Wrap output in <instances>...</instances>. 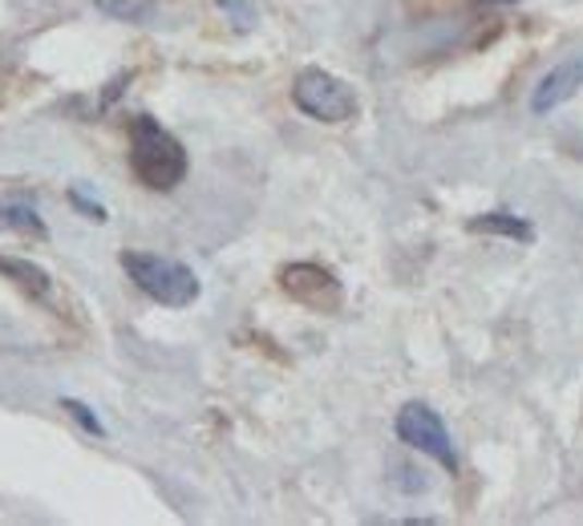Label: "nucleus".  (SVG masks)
<instances>
[{
	"mask_svg": "<svg viewBox=\"0 0 583 526\" xmlns=\"http://www.w3.org/2000/svg\"><path fill=\"white\" fill-rule=\"evenodd\" d=\"M280 288L296 304L313 308V313H337L341 308V284L320 264H292V268H284L280 271Z\"/></svg>",
	"mask_w": 583,
	"mask_h": 526,
	"instance_id": "5",
	"label": "nucleus"
},
{
	"mask_svg": "<svg viewBox=\"0 0 583 526\" xmlns=\"http://www.w3.org/2000/svg\"><path fill=\"white\" fill-rule=\"evenodd\" d=\"M65 409H70L73 417H77V421H82V426H86L89 433H94V438H101V433H106V429H101V421L86 409V405H82V401H65Z\"/></svg>",
	"mask_w": 583,
	"mask_h": 526,
	"instance_id": "11",
	"label": "nucleus"
},
{
	"mask_svg": "<svg viewBox=\"0 0 583 526\" xmlns=\"http://www.w3.org/2000/svg\"><path fill=\"white\" fill-rule=\"evenodd\" d=\"M122 268L138 284V292L162 304V308H186L199 299V280L195 271L171 256H155V252H122Z\"/></svg>",
	"mask_w": 583,
	"mask_h": 526,
	"instance_id": "2",
	"label": "nucleus"
},
{
	"mask_svg": "<svg viewBox=\"0 0 583 526\" xmlns=\"http://www.w3.org/2000/svg\"><path fill=\"white\" fill-rule=\"evenodd\" d=\"M393 429H398V438L405 441L410 450H417V454L434 457V462H438L441 469H450V474L458 469L454 438H450L446 421H441V417H438L434 409H429V405H422V401H410V405H405V409L398 413Z\"/></svg>",
	"mask_w": 583,
	"mask_h": 526,
	"instance_id": "4",
	"label": "nucleus"
},
{
	"mask_svg": "<svg viewBox=\"0 0 583 526\" xmlns=\"http://www.w3.org/2000/svg\"><path fill=\"white\" fill-rule=\"evenodd\" d=\"M70 199L77 203V207H82V211H86V219H98V223H101V219H106V211H101V207H94V203H86V199H82V195H77V191H73Z\"/></svg>",
	"mask_w": 583,
	"mask_h": 526,
	"instance_id": "12",
	"label": "nucleus"
},
{
	"mask_svg": "<svg viewBox=\"0 0 583 526\" xmlns=\"http://www.w3.org/2000/svg\"><path fill=\"white\" fill-rule=\"evenodd\" d=\"M94 4H98V13L114 16V21H143L155 9V0H94Z\"/></svg>",
	"mask_w": 583,
	"mask_h": 526,
	"instance_id": "10",
	"label": "nucleus"
},
{
	"mask_svg": "<svg viewBox=\"0 0 583 526\" xmlns=\"http://www.w3.org/2000/svg\"><path fill=\"white\" fill-rule=\"evenodd\" d=\"M483 4H519V0H483Z\"/></svg>",
	"mask_w": 583,
	"mask_h": 526,
	"instance_id": "13",
	"label": "nucleus"
},
{
	"mask_svg": "<svg viewBox=\"0 0 583 526\" xmlns=\"http://www.w3.org/2000/svg\"><path fill=\"white\" fill-rule=\"evenodd\" d=\"M292 101L300 114L316 118V122H349L356 114V94L344 86L341 77L325 70H304L292 86Z\"/></svg>",
	"mask_w": 583,
	"mask_h": 526,
	"instance_id": "3",
	"label": "nucleus"
},
{
	"mask_svg": "<svg viewBox=\"0 0 583 526\" xmlns=\"http://www.w3.org/2000/svg\"><path fill=\"white\" fill-rule=\"evenodd\" d=\"M583 86V58H571L563 65H555L551 73H543V82L531 94V114H551L563 101H571Z\"/></svg>",
	"mask_w": 583,
	"mask_h": 526,
	"instance_id": "6",
	"label": "nucleus"
},
{
	"mask_svg": "<svg viewBox=\"0 0 583 526\" xmlns=\"http://www.w3.org/2000/svg\"><path fill=\"white\" fill-rule=\"evenodd\" d=\"M0 276H13V284L25 288L29 296H45V292H49V276H45L37 264H29V259L0 256Z\"/></svg>",
	"mask_w": 583,
	"mask_h": 526,
	"instance_id": "8",
	"label": "nucleus"
},
{
	"mask_svg": "<svg viewBox=\"0 0 583 526\" xmlns=\"http://www.w3.org/2000/svg\"><path fill=\"white\" fill-rule=\"evenodd\" d=\"M130 171L150 191H174L186 179V150L150 114L130 122Z\"/></svg>",
	"mask_w": 583,
	"mask_h": 526,
	"instance_id": "1",
	"label": "nucleus"
},
{
	"mask_svg": "<svg viewBox=\"0 0 583 526\" xmlns=\"http://www.w3.org/2000/svg\"><path fill=\"white\" fill-rule=\"evenodd\" d=\"M470 231H478V235H507L514 243H531L535 240V228L519 219V215H507V211H490V215H474L470 219Z\"/></svg>",
	"mask_w": 583,
	"mask_h": 526,
	"instance_id": "7",
	"label": "nucleus"
},
{
	"mask_svg": "<svg viewBox=\"0 0 583 526\" xmlns=\"http://www.w3.org/2000/svg\"><path fill=\"white\" fill-rule=\"evenodd\" d=\"M0 228H13V231H25V235L45 240L41 215L33 211L29 203H4V207H0Z\"/></svg>",
	"mask_w": 583,
	"mask_h": 526,
	"instance_id": "9",
	"label": "nucleus"
}]
</instances>
